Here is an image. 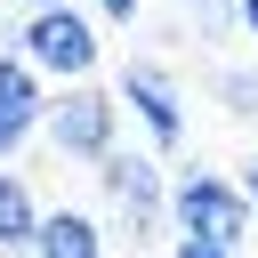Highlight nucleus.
<instances>
[{
	"instance_id": "obj_4",
	"label": "nucleus",
	"mask_w": 258,
	"mask_h": 258,
	"mask_svg": "<svg viewBox=\"0 0 258 258\" xmlns=\"http://www.w3.org/2000/svg\"><path fill=\"white\" fill-rule=\"evenodd\" d=\"M113 105H129V121L145 129V153H177L185 145V89L161 56H129L113 81Z\"/></svg>"
},
{
	"instance_id": "obj_11",
	"label": "nucleus",
	"mask_w": 258,
	"mask_h": 258,
	"mask_svg": "<svg viewBox=\"0 0 258 258\" xmlns=\"http://www.w3.org/2000/svg\"><path fill=\"white\" fill-rule=\"evenodd\" d=\"M169 258H234V250H218V242H194V234H177V250Z\"/></svg>"
},
{
	"instance_id": "obj_1",
	"label": "nucleus",
	"mask_w": 258,
	"mask_h": 258,
	"mask_svg": "<svg viewBox=\"0 0 258 258\" xmlns=\"http://www.w3.org/2000/svg\"><path fill=\"white\" fill-rule=\"evenodd\" d=\"M40 137H48L56 161H89V169H97V161L121 145V105H113V89L64 81V97H48V113H40Z\"/></svg>"
},
{
	"instance_id": "obj_6",
	"label": "nucleus",
	"mask_w": 258,
	"mask_h": 258,
	"mask_svg": "<svg viewBox=\"0 0 258 258\" xmlns=\"http://www.w3.org/2000/svg\"><path fill=\"white\" fill-rule=\"evenodd\" d=\"M40 113H48L40 73H32L16 48H0V161H16V153L40 137Z\"/></svg>"
},
{
	"instance_id": "obj_10",
	"label": "nucleus",
	"mask_w": 258,
	"mask_h": 258,
	"mask_svg": "<svg viewBox=\"0 0 258 258\" xmlns=\"http://www.w3.org/2000/svg\"><path fill=\"white\" fill-rule=\"evenodd\" d=\"M185 24H194L202 40H226V32H242V16H234V0H185Z\"/></svg>"
},
{
	"instance_id": "obj_14",
	"label": "nucleus",
	"mask_w": 258,
	"mask_h": 258,
	"mask_svg": "<svg viewBox=\"0 0 258 258\" xmlns=\"http://www.w3.org/2000/svg\"><path fill=\"white\" fill-rule=\"evenodd\" d=\"M234 16H242V32H258V0H234Z\"/></svg>"
},
{
	"instance_id": "obj_2",
	"label": "nucleus",
	"mask_w": 258,
	"mask_h": 258,
	"mask_svg": "<svg viewBox=\"0 0 258 258\" xmlns=\"http://www.w3.org/2000/svg\"><path fill=\"white\" fill-rule=\"evenodd\" d=\"M16 56L32 73H48V81H89L105 64V40H97V24L81 8H32L24 32H16Z\"/></svg>"
},
{
	"instance_id": "obj_9",
	"label": "nucleus",
	"mask_w": 258,
	"mask_h": 258,
	"mask_svg": "<svg viewBox=\"0 0 258 258\" xmlns=\"http://www.w3.org/2000/svg\"><path fill=\"white\" fill-rule=\"evenodd\" d=\"M210 97L226 113H258V73L250 64H210Z\"/></svg>"
},
{
	"instance_id": "obj_16",
	"label": "nucleus",
	"mask_w": 258,
	"mask_h": 258,
	"mask_svg": "<svg viewBox=\"0 0 258 258\" xmlns=\"http://www.w3.org/2000/svg\"><path fill=\"white\" fill-rule=\"evenodd\" d=\"M8 258H32V242H24V250H8Z\"/></svg>"
},
{
	"instance_id": "obj_8",
	"label": "nucleus",
	"mask_w": 258,
	"mask_h": 258,
	"mask_svg": "<svg viewBox=\"0 0 258 258\" xmlns=\"http://www.w3.org/2000/svg\"><path fill=\"white\" fill-rule=\"evenodd\" d=\"M32 226H40V194L0 161V250H24V242H32Z\"/></svg>"
},
{
	"instance_id": "obj_15",
	"label": "nucleus",
	"mask_w": 258,
	"mask_h": 258,
	"mask_svg": "<svg viewBox=\"0 0 258 258\" xmlns=\"http://www.w3.org/2000/svg\"><path fill=\"white\" fill-rule=\"evenodd\" d=\"M16 8H24V16H32V8H73V0H16Z\"/></svg>"
},
{
	"instance_id": "obj_12",
	"label": "nucleus",
	"mask_w": 258,
	"mask_h": 258,
	"mask_svg": "<svg viewBox=\"0 0 258 258\" xmlns=\"http://www.w3.org/2000/svg\"><path fill=\"white\" fill-rule=\"evenodd\" d=\"M137 8H145V0H97V16H105V24H137Z\"/></svg>"
},
{
	"instance_id": "obj_3",
	"label": "nucleus",
	"mask_w": 258,
	"mask_h": 258,
	"mask_svg": "<svg viewBox=\"0 0 258 258\" xmlns=\"http://www.w3.org/2000/svg\"><path fill=\"white\" fill-rule=\"evenodd\" d=\"M250 202H242V185L234 177H218V169H185L177 185H169V226L177 234H194V242H218V250H242V234H250Z\"/></svg>"
},
{
	"instance_id": "obj_13",
	"label": "nucleus",
	"mask_w": 258,
	"mask_h": 258,
	"mask_svg": "<svg viewBox=\"0 0 258 258\" xmlns=\"http://www.w3.org/2000/svg\"><path fill=\"white\" fill-rule=\"evenodd\" d=\"M234 185H242V202H250V210H258V153H250V161H242V177H234Z\"/></svg>"
},
{
	"instance_id": "obj_7",
	"label": "nucleus",
	"mask_w": 258,
	"mask_h": 258,
	"mask_svg": "<svg viewBox=\"0 0 258 258\" xmlns=\"http://www.w3.org/2000/svg\"><path fill=\"white\" fill-rule=\"evenodd\" d=\"M32 258H105V226H97L89 210H40Z\"/></svg>"
},
{
	"instance_id": "obj_5",
	"label": "nucleus",
	"mask_w": 258,
	"mask_h": 258,
	"mask_svg": "<svg viewBox=\"0 0 258 258\" xmlns=\"http://www.w3.org/2000/svg\"><path fill=\"white\" fill-rule=\"evenodd\" d=\"M97 177H105V202H113V218H121V234L129 242H153L161 226H169V177H161V153H105L97 161Z\"/></svg>"
}]
</instances>
